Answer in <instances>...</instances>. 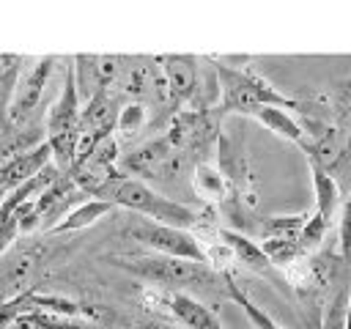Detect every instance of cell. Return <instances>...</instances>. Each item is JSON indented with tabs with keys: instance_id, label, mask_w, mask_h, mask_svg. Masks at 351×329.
I'll return each mask as SVG.
<instances>
[{
	"instance_id": "6da1fadb",
	"label": "cell",
	"mask_w": 351,
	"mask_h": 329,
	"mask_svg": "<svg viewBox=\"0 0 351 329\" xmlns=\"http://www.w3.org/2000/svg\"><path fill=\"white\" fill-rule=\"evenodd\" d=\"M99 200H107V203L121 206L126 211H134L143 219H151V222H159V225H170V228H181V230H192V228L200 225V214L197 211H192L189 206L176 203V200L154 192L145 181L123 175V173L101 189Z\"/></svg>"
},
{
	"instance_id": "7a4b0ae2",
	"label": "cell",
	"mask_w": 351,
	"mask_h": 329,
	"mask_svg": "<svg viewBox=\"0 0 351 329\" xmlns=\"http://www.w3.org/2000/svg\"><path fill=\"white\" fill-rule=\"evenodd\" d=\"M112 263L145 282H154L156 288H165V291L186 293V288H208V285H217V280H219V274L214 269H208L206 263L170 258V255H159V252L115 255Z\"/></svg>"
},
{
	"instance_id": "3957f363",
	"label": "cell",
	"mask_w": 351,
	"mask_h": 329,
	"mask_svg": "<svg viewBox=\"0 0 351 329\" xmlns=\"http://www.w3.org/2000/svg\"><path fill=\"white\" fill-rule=\"evenodd\" d=\"M211 63H217L211 58ZM217 85H219V110L222 112H241L252 115L258 107H282V110H296V99L280 93L269 80H263L255 69L241 66H225L217 63Z\"/></svg>"
},
{
	"instance_id": "277c9868",
	"label": "cell",
	"mask_w": 351,
	"mask_h": 329,
	"mask_svg": "<svg viewBox=\"0 0 351 329\" xmlns=\"http://www.w3.org/2000/svg\"><path fill=\"white\" fill-rule=\"evenodd\" d=\"M129 239L145 244L148 249L159 252V255H170V258H184V260H197L206 263L203 258V244L192 230H181V228H170V225H159L151 219H134L126 230Z\"/></svg>"
},
{
	"instance_id": "5b68a950",
	"label": "cell",
	"mask_w": 351,
	"mask_h": 329,
	"mask_svg": "<svg viewBox=\"0 0 351 329\" xmlns=\"http://www.w3.org/2000/svg\"><path fill=\"white\" fill-rule=\"evenodd\" d=\"M55 63H58V58L44 55L14 82V96H11L8 107H5V123L8 126L25 123L30 118V112L38 107V101L44 96V88H47V82H49V77L55 71Z\"/></svg>"
},
{
	"instance_id": "8992f818",
	"label": "cell",
	"mask_w": 351,
	"mask_h": 329,
	"mask_svg": "<svg viewBox=\"0 0 351 329\" xmlns=\"http://www.w3.org/2000/svg\"><path fill=\"white\" fill-rule=\"evenodd\" d=\"M143 296H145V304L167 310L186 329H225L222 321L203 302H197L195 296H189L184 291H165V288H154L151 291L148 288Z\"/></svg>"
},
{
	"instance_id": "52a82bcc",
	"label": "cell",
	"mask_w": 351,
	"mask_h": 329,
	"mask_svg": "<svg viewBox=\"0 0 351 329\" xmlns=\"http://www.w3.org/2000/svg\"><path fill=\"white\" fill-rule=\"evenodd\" d=\"M38 247H11L0 258V304L16 302L30 293V282L38 269Z\"/></svg>"
},
{
	"instance_id": "ba28073f",
	"label": "cell",
	"mask_w": 351,
	"mask_h": 329,
	"mask_svg": "<svg viewBox=\"0 0 351 329\" xmlns=\"http://www.w3.org/2000/svg\"><path fill=\"white\" fill-rule=\"evenodd\" d=\"M184 164V154L176 151L167 137H156V140H148L145 145H140L137 151H132L126 159H123V167L129 173H137V175H145V178H165V175H173L178 173Z\"/></svg>"
},
{
	"instance_id": "9c48e42d",
	"label": "cell",
	"mask_w": 351,
	"mask_h": 329,
	"mask_svg": "<svg viewBox=\"0 0 351 329\" xmlns=\"http://www.w3.org/2000/svg\"><path fill=\"white\" fill-rule=\"evenodd\" d=\"M77 197H82V192L74 186V181L69 178V173H60L38 197H33V211L38 219V230H49L52 225H58L74 206Z\"/></svg>"
},
{
	"instance_id": "30bf717a",
	"label": "cell",
	"mask_w": 351,
	"mask_h": 329,
	"mask_svg": "<svg viewBox=\"0 0 351 329\" xmlns=\"http://www.w3.org/2000/svg\"><path fill=\"white\" fill-rule=\"evenodd\" d=\"M162 80H165V96L173 104H184L197 93V58L195 55H162L156 58Z\"/></svg>"
},
{
	"instance_id": "8fae6325",
	"label": "cell",
	"mask_w": 351,
	"mask_h": 329,
	"mask_svg": "<svg viewBox=\"0 0 351 329\" xmlns=\"http://www.w3.org/2000/svg\"><path fill=\"white\" fill-rule=\"evenodd\" d=\"M47 164H52V154H49L47 143H41L30 151H22L16 156H8L5 162H0V189L8 195L11 189L36 178Z\"/></svg>"
},
{
	"instance_id": "7c38bea8",
	"label": "cell",
	"mask_w": 351,
	"mask_h": 329,
	"mask_svg": "<svg viewBox=\"0 0 351 329\" xmlns=\"http://www.w3.org/2000/svg\"><path fill=\"white\" fill-rule=\"evenodd\" d=\"M217 236L228 244V249L233 252V260L236 263H241V266H247L250 271H258V274H271L274 271V266L269 263V258L263 255V249L258 247V241H252L241 230L222 228V230H217Z\"/></svg>"
},
{
	"instance_id": "4fadbf2b",
	"label": "cell",
	"mask_w": 351,
	"mask_h": 329,
	"mask_svg": "<svg viewBox=\"0 0 351 329\" xmlns=\"http://www.w3.org/2000/svg\"><path fill=\"white\" fill-rule=\"evenodd\" d=\"M192 189L206 203H225L230 195V178L211 162H197L192 170Z\"/></svg>"
},
{
	"instance_id": "5bb4252c",
	"label": "cell",
	"mask_w": 351,
	"mask_h": 329,
	"mask_svg": "<svg viewBox=\"0 0 351 329\" xmlns=\"http://www.w3.org/2000/svg\"><path fill=\"white\" fill-rule=\"evenodd\" d=\"M252 118H255L261 126H266L269 132H274L277 137L291 140V143L307 148V129H304L291 112H285L282 107H258V110L252 112Z\"/></svg>"
},
{
	"instance_id": "9a60e30c",
	"label": "cell",
	"mask_w": 351,
	"mask_h": 329,
	"mask_svg": "<svg viewBox=\"0 0 351 329\" xmlns=\"http://www.w3.org/2000/svg\"><path fill=\"white\" fill-rule=\"evenodd\" d=\"M115 206L112 203H107V200H99V197H88V200H82V203H77L58 225H52L47 233H52V236H58V233H74V230H82V228H88V225H93V222H99L104 214H110Z\"/></svg>"
},
{
	"instance_id": "2e32d148",
	"label": "cell",
	"mask_w": 351,
	"mask_h": 329,
	"mask_svg": "<svg viewBox=\"0 0 351 329\" xmlns=\"http://www.w3.org/2000/svg\"><path fill=\"white\" fill-rule=\"evenodd\" d=\"M310 173H313V189H315V214L329 222L335 208L340 206V186L335 175L318 164H310Z\"/></svg>"
},
{
	"instance_id": "e0dca14e",
	"label": "cell",
	"mask_w": 351,
	"mask_h": 329,
	"mask_svg": "<svg viewBox=\"0 0 351 329\" xmlns=\"http://www.w3.org/2000/svg\"><path fill=\"white\" fill-rule=\"evenodd\" d=\"M219 277H222V282H225V288H228L230 299L244 310V315L252 321V326H255V329H285L282 324H277L266 310H261V307H258V304H255V302H252V299H250V296L236 285V280L230 277V271H228V274H219Z\"/></svg>"
},
{
	"instance_id": "ac0fdd59",
	"label": "cell",
	"mask_w": 351,
	"mask_h": 329,
	"mask_svg": "<svg viewBox=\"0 0 351 329\" xmlns=\"http://www.w3.org/2000/svg\"><path fill=\"white\" fill-rule=\"evenodd\" d=\"M148 123V107L143 101H126L123 107H118V115H115V134L121 140H132L137 132H143Z\"/></svg>"
},
{
	"instance_id": "d6986e66",
	"label": "cell",
	"mask_w": 351,
	"mask_h": 329,
	"mask_svg": "<svg viewBox=\"0 0 351 329\" xmlns=\"http://www.w3.org/2000/svg\"><path fill=\"white\" fill-rule=\"evenodd\" d=\"M307 219H310V211L288 214V217H269L261 225V239H296Z\"/></svg>"
},
{
	"instance_id": "ffe728a7",
	"label": "cell",
	"mask_w": 351,
	"mask_h": 329,
	"mask_svg": "<svg viewBox=\"0 0 351 329\" xmlns=\"http://www.w3.org/2000/svg\"><path fill=\"white\" fill-rule=\"evenodd\" d=\"M348 285L340 282L335 296L326 302L324 307V321H321V329H346V307H348Z\"/></svg>"
},
{
	"instance_id": "44dd1931",
	"label": "cell",
	"mask_w": 351,
	"mask_h": 329,
	"mask_svg": "<svg viewBox=\"0 0 351 329\" xmlns=\"http://www.w3.org/2000/svg\"><path fill=\"white\" fill-rule=\"evenodd\" d=\"M335 115L340 121V132L351 137V77L335 85Z\"/></svg>"
},
{
	"instance_id": "7402d4cb",
	"label": "cell",
	"mask_w": 351,
	"mask_h": 329,
	"mask_svg": "<svg viewBox=\"0 0 351 329\" xmlns=\"http://www.w3.org/2000/svg\"><path fill=\"white\" fill-rule=\"evenodd\" d=\"M337 241H340V258L351 263V197L340 208V225H337Z\"/></svg>"
},
{
	"instance_id": "603a6c76",
	"label": "cell",
	"mask_w": 351,
	"mask_h": 329,
	"mask_svg": "<svg viewBox=\"0 0 351 329\" xmlns=\"http://www.w3.org/2000/svg\"><path fill=\"white\" fill-rule=\"evenodd\" d=\"M19 236V228H16V214H0V258L14 247Z\"/></svg>"
},
{
	"instance_id": "cb8c5ba5",
	"label": "cell",
	"mask_w": 351,
	"mask_h": 329,
	"mask_svg": "<svg viewBox=\"0 0 351 329\" xmlns=\"http://www.w3.org/2000/svg\"><path fill=\"white\" fill-rule=\"evenodd\" d=\"M107 329H176V326H170L165 321H156V318H132V321H115Z\"/></svg>"
},
{
	"instance_id": "d4e9b609",
	"label": "cell",
	"mask_w": 351,
	"mask_h": 329,
	"mask_svg": "<svg viewBox=\"0 0 351 329\" xmlns=\"http://www.w3.org/2000/svg\"><path fill=\"white\" fill-rule=\"evenodd\" d=\"M16 58H5L3 60V66H0V90L5 88V85H14L16 82Z\"/></svg>"
},
{
	"instance_id": "484cf974",
	"label": "cell",
	"mask_w": 351,
	"mask_h": 329,
	"mask_svg": "<svg viewBox=\"0 0 351 329\" xmlns=\"http://www.w3.org/2000/svg\"><path fill=\"white\" fill-rule=\"evenodd\" d=\"M346 329H351V293H348V307H346Z\"/></svg>"
},
{
	"instance_id": "4316f807",
	"label": "cell",
	"mask_w": 351,
	"mask_h": 329,
	"mask_svg": "<svg viewBox=\"0 0 351 329\" xmlns=\"http://www.w3.org/2000/svg\"><path fill=\"white\" fill-rule=\"evenodd\" d=\"M3 197H5V192H3V189H0V203H3Z\"/></svg>"
},
{
	"instance_id": "83f0119b",
	"label": "cell",
	"mask_w": 351,
	"mask_h": 329,
	"mask_svg": "<svg viewBox=\"0 0 351 329\" xmlns=\"http://www.w3.org/2000/svg\"><path fill=\"white\" fill-rule=\"evenodd\" d=\"M0 134H3V132H0Z\"/></svg>"
}]
</instances>
